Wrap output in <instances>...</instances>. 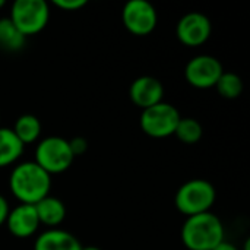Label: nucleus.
<instances>
[{
	"label": "nucleus",
	"instance_id": "obj_1",
	"mask_svg": "<svg viewBox=\"0 0 250 250\" xmlns=\"http://www.w3.org/2000/svg\"><path fill=\"white\" fill-rule=\"evenodd\" d=\"M12 195L26 205H35L50 193L51 176L44 171L35 161L16 166L9 179Z\"/></svg>",
	"mask_w": 250,
	"mask_h": 250
},
{
	"label": "nucleus",
	"instance_id": "obj_2",
	"mask_svg": "<svg viewBox=\"0 0 250 250\" xmlns=\"http://www.w3.org/2000/svg\"><path fill=\"white\" fill-rule=\"evenodd\" d=\"M182 240L189 250H214L224 240L223 223L212 212L188 217L182 229Z\"/></svg>",
	"mask_w": 250,
	"mask_h": 250
},
{
	"label": "nucleus",
	"instance_id": "obj_3",
	"mask_svg": "<svg viewBox=\"0 0 250 250\" xmlns=\"http://www.w3.org/2000/svg\"><path fill=\"white\" fill-rule=\"evenodd\" d=\"M215 188L209 182L195 179L180 186L176 193L174 204L182 214L193 217L198 214L209 212V209L215 204Z\"/></svg>",
	"mask_w": 250,
	"mask_h": 250
},
{
	"label": "nucleus",
	"instance_id": "obj_4",
	"mask_svg": "<svg viewBox=\"0 0 250 250\" xmlns=\"http://www.w3.org/2000/svg\"><path fill=\"white\" fill-rule=\"evenodd\" d=\"M75 160L69 141L60 136L42 139L35 149V163L50 176L66 171Z\"/></svg>",
	"mask_w": 250,
	"mask_h": 250
},
{
	"label": "nucleus",
	"instance_id": "obj_5",
	"mask_svg": "<svg viewBox=\"0 0 250 250\" xmlns=\"http://www.w3.org/2000/svg\"><path fill=\"white\" fill-rule=\"evenodd\" d=\"M50 9L44 0H16L9 19L25 37L38 34L48 22Z\"/></svg>",
	"mask_w": 250,
	"mask_h": 250
},
{
	"label": "nucleus",
	"instance_id": "obj_6",
	"mask_svg": "<svg viewBox=\"0 0 250 250\" xmlns=\"http://www.w3.org/2000/svg\"><path fill=\"white\" fill-rule=\"evenodd\" d=\"M182 116L179 110L168 103H158L149 108L142 110L141 129L151 138H167L174 135V130Z\"/></svg>",
	"mask_w": 250,
	"mask_h": 250
},
{
	"label": "nucleus",
	"instance_id": "obj_7",
	"mask_svg": "<svg viewBox=\"0 0 250 250\" xmlns=\"http://www.w3.org/2000/svg\"><path fill=\"white\" fill-rule=\"evenodd\" d=\"M122 19L126 29L133 35H148L151 34L158 22V15L155 7L145 0H130L125 4L122 12Z\"/></svg>",
	"mask_w": 250,
	"mask_h": 250
},
{
	"label": "nucleus",
	"instance_id": "obj_8",
	"mask_svg": "<svg viewBox=\"0 0 250 250\" xmlns=\"http://www.w3.org/2000/svg\"><path fill=\"white\" fill-rule=\"evenodd\" d=\"M223 72H224L223 64L217 57L201 54V56L193 57L186 64L185 76H186V81L192 86L207 89V88L215 86Z\"/></svg>",
	"mask_w": 250,
	"mask_h": 250
},
{
	"label": "nucleus",
	"instance_id": "obj_9",
	"mask_svg": "<svg viewBox=\"0 0 250 250\" xmlns=\"http://www.w3.org/2000/svg\"><path fill=\"white\" fill-rule=\"evenodd\" d=\"M176 35L185 45H202L211 35V22L199 12L188 13L179 21L176 26Z\"/></svg>",
	"mask_w": 250,
	"mask_h": 250
},
{
	"label": "nucleus",
	"instance_id": "obj_10",
	"mask_svg": "<svg viewBox=\"0 0 250 250\" xmlns=\"http://www.w3.org/2000/svg\"><path fill=\"white\" fill-rule=\"evenodd\" d=\"M164 86L163 83L154 76H141L136 78L129 89V97L135 105L141 107L142 110L149 108L163 101Z\"/></svg>",
	"mask_w": 250,
	"mask_h": 250
},
{
	"label": "nucleus",
	"instance_id": "obj_11",
	"mask_svg": "<svg viewBox=\"0 0 250 250\" xmlns=\"http://www.w3.org/2000/svg\"><path fill=\"white\" fill-rule=\"evenodd\" d=\"M6 224L12 236L18 239L31 237L40 227V220H38L35 207L19 204L16 208L9 211Z\"/></svg>",
	"mask_w": 250,
	"mask_h": 250
},
{
	"label": "nucleus",
	"instance_id": "obj_12",
	"mask_svg": "<svg viewBox=\"0 0 250 250\" xmlns=\"http://www.w3.org/2000/svg\"><path fill=\"white\" fill-rule=\"evenodd\" d=\"M34 250H82V245L73 234L51 229L38 236Z\"/></svg>",
	"mask_w": 250,
	"mask_h": 250
},
{
	"label": "nucleus",
	"instance_id": "obj_13",
	"mask_svg": "<svg viewBox=\"0 0 250 250\" xmlns=\"http://www.w3.org/2000/svg\"><path fill=\"white\" fill-rule=\"evenodd\" d=\"M34 207H35L40 223H42L44 226H48V227H57L59 224L63 223V220L66 217L64 204L59 198H54L50 195L45 196L44 199H41Z\"/></svg>",
	"mask_w": 250,
	"mask_h": 250
},
{
	"label": "nucleus",
	"instance_id": "obj_14",
	"mask_svg": "<svg viewBox=\"0 0 250 250\" xmlns=\"http://www.w3.org/2000/svg\"><path fill=\"white\" fill-rule=\"evenodd\" d=\"M23 146L12 129L0 127V168L13 164L22 155Z\"/></svg>",
	"mask_w": 250,
	"mask_h": 250
},
{
	"label": "nucleus",
	"instance_id": "obj_15",
	"mask_svg": "<svg viewBox=\"0 0 250 250\" xmlns=\"http://www.w3.org/2000/svg\"><path fill=\"white\" fill-rule=\"evenodd\" d=\"M12 130L23 145L34 144L41 135V122L34 114H22Z\"/></svg>",
	"mask_w": 250,
	"mask_h": 250
},
{
	"label": "nucleus",
	"instance_id": "obj_16",
	"mask_svg": "<svg viewBox=\"0 0 250 250\" xmlns=\"http://www.w3.org/2000/svg\"><path fill=\"white\" fill-rule=\"evenodd\" d=\"M26 37L12 23L9 18L0 19V48L4 51H19L25 45Z\"/></svg>",
	"mask_w": 250,
	"mask_h": 250
},
{
	"label": "nucleus",
	"instance_id": "obj_17",
	"mask_svg": "<svg viewBox=\"0 0 250 250\" xmlns=\"http://www.w3.org/2000/svg\"><path fill=\"white\" fill-rule=\"evenodd\" d=\"M215 88L223 98L233 100L240 97L243 91V81L239 75L233 72H223V75L215 83Z\"/></svg>",
	"mask_w": 250,
	"mask_h": 250
},
{
	"label": "nucleus",
	"instance_id": "obj_18",
	"mask_svg": "<svg viewBox=\"0 0 250 250\" xmlns=\"http://www.w3.org/2000/svg\"><path fill=\"white\" fill-rule=\"evenodd\" d=\"M174 135L183 144L192 145V144H196L201 141V138L204 135V129L198 120H195L192 117H185V119L182 117L174 130Z\"/></svg>",
	"mask_w": 250,
	"mask_h": 250
},
{
	"label": "nucleus",
	"instance_id": "obj_19",
	"mask_svg": "<svg viewBox=\"0 0 250 250\" xmlns=\"http://www.w3.org/2000/svg\"><path fill=\"white\" fill-rule=\"evenodd\" d=\"M53 4L63 10H78V9L83 7L86 4V1L85 0H54Z\"/></svg>",
	"mask_w": 250,
	"mask_h": 250
},
{
	"label": "nucleus",
	"instance_id": "obj_20",
	"mask_svg": "<svg viewBox=\"0 0 250 250\" xmlns=\"http://www.w3.org/2000/svg\"><path fill=\"white\" fill-rule=\"evenodd\" d=\"M69 145H70L72 152H73L75 157L79 155V154H82V152H85V149H86V146H88V145H86V141L82 139V138H75V139L69 141Z\"/></svg>",
	"mask_w": 250,
	"mask_h": 250
},
{
	"label": "nucleus",
	"instance_id": "obj_21",
	"mask_svg": "<svg viewBox=\"0 0 250 250\" xmlns=\"http://www.w3.org/2000/svg\"><path fill=\"white\" fill-rule=\"evenodd\" d=\"M9 204H7V201L0 195V226H3L4 223H6V218H7V215H9Z\"/></svg>",
	"mask_w": 250,
	"mask_h": 250
},
{
	"label": "nucleus",
	"instance_id": "obj_22",
	"mask_svg": "<svg viewBox=\"0 0 250 250\" xmlns=\"http://www.w3.org/2000/svg\"><path fill=\"white\" fill-rule=\"evenodd\" d=\"M214 250H237V248L233 245V243H230V242H226V240H223L217 248Z\"/></svg>",
	"mask_w": 250,
	"mask_h": 250
},
{
	"label": "nucleus",
	"instance_id": "obj_23",
	"mask_svg": "<svg viewBox=\"0 0 250 250\" xmlns=\"http://www.w3.org/2000/svg\"><path fill=\"white\" fill-rule=\"evenodd\" d=\"M82 250H101V249H98V248H95V246H86V248H82Z\"/></svg>",
	"mask_w": 250,
	"mask_h": 250
},
{
	"label": "nucleus",
	"instance_id": "obj_24",
	"mask_svg": "<svg viewBox=\"0 0 250 250\" xmlns=\"http://www.w3.org/2000/svg\"><path fill=\"white\" fill-rule=\"evenodd\" d=\"M250 249V240L248 239L246 242H245V250H249Z\"/></svg>",
	"mask_w": 250,
	"mask_h": 250
},
{
	"label": "nucleus",
	"instance_id": "obj_25",
	"mask_svg": "<svg viewBox=\"0 0 250 250\" xmlns=\"http://www.w3.org/2000/svg\"><path fill=\"white\" fill-rule=\"evenodd\" d=\"M3 6H4V0H0V9H1Z\"/></svg>",
	"mask_w": 250,
	"mask_h": 250
}]
</instances>
